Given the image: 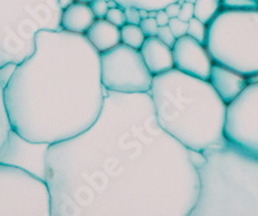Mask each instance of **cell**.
I'll return each mask as SVG.
<instances>
[{
	"mask_svg": "<svg viewBox=\"0 0 258 216\" xmlns=\"http://www.w3.org/2000/svg\"><path fill=\"white\" fill-rule=\"evenodd\" d=\"M52 216H188L200 174L190 149L161 127L150 92L107 91L100 117L50 144Z\"/></svg>",
	"mask_w": 258,
	"mask_h": 216,
	"instance_id": "cell-1",
	"label": "cell"
},
{
	"mask_svg": "<svg viewBox=\"0 0 258 216\" xmlns=\"http://www.w3.org/2000/svg\"><path fill=\"white\" fill-rule=\"evenodd\" d=\"M105 96L101 53L84 34L63 29L39 31L35 52L13 69L3 87L12 131L45 144L88 130Z\"/></svg>",
	"mask_w": 258,
	"mask_h": 216,
	"instance_id": "cell-2",
	"label": "cell"
},
{
	"mask_svg": "<svg viewBox=\"0 0 258 216\" xmlns=\"http://www.w3.org/2000/svg\"><path fill=\"white\" fill-rule=\"evenodd\" d=\"M150 95L161 127L186 148L204 151L229 144L225 137L227 104L209 80L173 68L154 75Z\"/></svg>",
	"mask_w": 258,
	"mask_h": 216,
	"instance_id": "cell-3",
	"label": "cell"
},
{
	"mask_svg": "<svg viewBox=\"0 0 258 216\" xmlns=\"http://www.w3.org/2000/svg\"><path fill=\"white\" fill-rule=\"evenodd\" d=\"M200 194L191 215L258 216V158L232 144L203 151Z\"/></svg>",
	"mask_w": 258,
	"mask_h": 216,
	"instance_id": "cell-4",
	"label": "cell"
},
{
	"mask_svg": "<svg viewBox=\"0 0 258 216\" xmlns=\"http://www.w3.org/2000/svg\"><path fill=\"white\" fill-rule=\"evenodd\" d=\"M56 0H0V70L17 66L36 49L41 30H61Z\"/></svg>",
	"mask_w": 258,
	"mask_h": 216,
	"instance_id": "cell-5",
	"label": "cell"
},
{
	"mask_svg": "<svg viewBox=\"0 0 258 216\" xmlns=\"http://www.w3.org/2000/svg\"><path fill=\"white\" fill-rule=\"evenodd\" d=\"M206 47L216 64L258 74V8L221 9L208 24Z\"/></svg>",
	"mask_w": 258,
	"mask_h": 216,
	"instance_id": "cell-6",
	"label": "cell"
},
{
	"mask_svg": "<svg viewBox=\"0 0 258 216\" xmlns=\"http://www.w3.org/2000/svg\"><path fill=\"white\" fill-rule=\"evenodd\" d=\"M0 216H52L47 181L0 160Z\"/></svg>",
	"mask_w": 258,
	"mask_h": 216,
	"instance_id": "cell-7",
	"label": "cell"
},
{
	"mask_svg": "<svg viewBox=\"0 0 258 216\" xmlns=\"http://www.w3.org/2000/svg\"><path fill=\"white\" fill-rule=\"evenodd\" d=\"M101 79L107 91L136 93L150 92L154 75L140 49L120 43L101 53Z\"/></svg>",
	"mask_w": 258,
	"mask_h": 216,
	"instance_id": "cell-8",
	"label": "cell"
},
{
	"mask_svg": "<svg viewBox=\"0 0 258 216\" xmlns=\"http://www.w3.org/2000/svg\"><path fill=\"white\" fill-rule=\"evenodd\" d=\"M225 137L244 153L258 158V83L248 84L227 105Z\"/></svg>",
	"mask_w": 258,
	"mask_h": 216,
	"instance_id": "cell-9",
	"label": "cell"
},
{
	"mask_svg": "<svg viewBox=\"0 0 258 216\" xmlns=\"http://www.w3.org/2000/svg\"><path fill=\"white\" fill-rule=\"evenodd\" d=\"M50 144L32 142L11 131L6 145L0 150V160L18 166L45 180L47 153Z\"/></svg>",
	"mask_w": 258,
	"mask_h": 216,
	"instance_id": "cell-10",
	"label": "cell"
},
{
	"mask_svg": "<svg viewBox=\"0 0 258 216\" xmlns=\"http://www.w3.org/2000/svg\"><path fill=\"white\" fill-rule=\"evenodd\" d=\"M174 68L200 79L209 80L214 61L204 44L190 35L178 38L173 45Z\"/></svg>",
	"mask_w": 258,
	"mask_h": 216,
	"instance_id": "cell-11",
	"label": "cell"
},
{
	"mask_svg": "<svg viewBox=\"0 0 258 216\" xmlns=\"http://www.w3.org/2000/svg\"><path fill=\"white\" fill-rule=\"evenodd\" d=\"M209 82L226 104L235 100L248 86V78L220 64H213Z\"/></svg>",
	"mask_w": 258,
	"mask_h": 216,
	"instance_id": "cell-12",
	"label": "cell"
},
{
	"mask_svg": "<svg viewBox=\"0 0 258 216\" xmlns=\"http://www.w3.org/2000/svg\"><path fill=\"white\" fill-rule=\"evenodd\" d=\"M140 52L153 75L163 74L174 68L173 48L165 44L158 36L146 38Z\"/></svg>",
	"mask_w": 258,
	"mask_h": 216,
	"instance_id": "cell-13",
	"label": "cell"
},
{
	"mask_svg": "<svg viewBox=\"0 0 258 216\" xmlns=\"http://www.w3.org/2000/svg\"><path fill=\"white\" fill-rule=\"evenodd\" d=\"M85 36L100 53L111 49L115 45L121 43L120 27L111 24L106 18H97L85 33Z\"/></svg>",
	"mask_w": 258,
	"mask_h": 216,
	"instance_id": "cell-14",
	"label": "cell"
},
{
	"mask_svg": "<svg viewBox=\"0 0 258 216\" xmlns=\"http://www.w3.org/2000/svg\"><path fill=\"white\" fill-rule=\"evenodd\" d=\"M97 18L92 11L91 6L87 3L74 2L71 6L63 9L61 18L62 29L70 33L84 34L93 25Z\"/></svg>",
	"mask_w": 258,
	"mask_h": 216,
	"instance_id": "cell-15",
	"label": "cell"
},
{
	"mask_svg": "<svg viewBox=\"0 0 258 216\" xmlns=\"http://www.w3.org/2000/svg\"><path fill=\"white\" fill-rule=\"evenodd\" d=\"M15 68L16 66L12 65L3 69V70H0V150L6 145L7 140H8L9 135H11V131H12V127H11V123H9L8 119V114H7L6 105H4L3 87Z\"/></svg>",
	"mask_w": 258,
	"mask_h": 216,
	"instance_id": "cell-16",
	"label": "cell"
},
{
	"mask_svg": "<svg viewBox=\"0 0 258 216\" xmlns=\"http://www.w3.org/2000/svg\"><path fill=\"white\" fill-rule=\"evenodd\" d=\"M221 3V0H197L194 3V17L200 20L203 24L208 25L222 9Z\"/></svg>",
	"mask_w": 258,
	"mask_h": 216,
	"instance_id": "cell-17",
	"label": "cell"
},
{
	"mask_svg": "<svg viewBox=\"0 0 258 216\" xmlns=\"http://www.w3.org/2000/svg\"><path fill=\"white\" fill-rule=\"evenodd\" d=\"M121 31V43L135 48V49H141L142 44L146 40V35L142 31L140 25L125 24L120 27Z\"/></svg>",
	"mask_w": 258,
	"mask_h": 216,
	"instance_id": "cell-18",
	"label": "cell"
},
{
	"mask_svg": "<svg viewBox=\"0 0 258 216\" xmlns=\"http://www.w3.org/2000/svg\"><path fill=\"white\" fill-rule=\"evenodd\" d=\"M115 2L123 8L136 7L138 9L159 11V9H164L170 3H176L178 0H115Z\"/></svg>",
	"mask_w": 258,
	"mask_h": 216,
	"instance_id": "cell-19",
	"label": "cell"
},
{
	"mask_svg": "<svg viewBox=\"0 0 258 216\" xmlns=\"http://www.w3.org/2000/svg\"><path fill=\"white\" fill-rule=\"evenodd\" d=\"M207 34H208V25L203 24L197 17L191 18L190 21H188L187 35H190L191 38H194L195 40L206 45Z\"/></svg>",
	"mask_w": 258,
	"mask_h": 216,
	"instance_id": "cell-20",
	"label": "cell"
},
{
	"mask_svg": "<svg viewBox=\"0 0 258 216\" xmlns=\"http://www.w3.org/2000/svg\"><path fill=\"white\" fill-rule=\"evenodd\" d=\"M106 20L110 21L111 24L116 25L117 27H123L126 24V17L124 8L120 6L114 7V8H109V12L106 15Z\"/></svg>",
	"mask_w": 258,
	"mask_h": 216,
	"instance_id": "cell-21",
	"label": "cell"
},
{
	"mask_svg": "<svg viewBox=\"0 0 258 216\" xmlns=\"http://www.w3.org/2000/svg\"><path fill=\"white\" fill-rule=\"evenodd\" d=\"M222 9H254L258 8L257 0H222Z\"/></svg>",
	"mask_w": 258,
	"mask_h": 216,
	"instance_id": "cell-22",
	"label": "cell"
},
{
	"mask_svg": "<svg viewBox=\"0 0 258 216\" xmlns=\"http://www.w3.org/2000/svg\"><path fill=\"white\" fill-rule=\"evenodd\" d=\"M168 26L170 27V30H172V33H173V35L176 36V39L182 38V36L187 35L188 22L182 21V20H179L178 17L170 18Z\"/></svg>",
	"mask_w": 258,
	"mask_h": 216,
	"instance_id": "cell-23",
	"label": "cell"
},
{
	"mask_svg": "<svg viewBox=\"0 0 258 216\" xmlns=\"http://www.w3.org/2000/svg\"><path fill=\"white\" fill-rule=\"evenodd\" d=\"M140 26H141L142 31H144V34L146 35V38H149V36L158 35L159 25H158V22H156L155 18H153V17L144 18V20L141 21V24H140Z\"/></svg>",
	"mask_w": 258,
	"mask_h": 216,
	"instance_id": "cell-24",
	"label": "cell"
},
{
	"mask_svg": "<svg viewBox=\"0 0 258 216\" xmlns=\"http://www.w3.org/2000/svg\"><path fill=\"white\" fill-rule=\"evenodd\" d=\"M96 18H105L109 12V2L107 0H93L89 3Z\"/></svg>",
	"mask_w": 258,
	"mask_h": 216,
	"instance_id": "cell-25",
	"label": "cell"
},
{
	"mask_svg": "<svg viewBox=\"0 0 258 216\" xmlns=\"http://www.w3.org/2000/svg\"><path fill=\"white\" fill-rule=\"evenodd\" d=\"M158 36L160 40H163V42L165 43V44L169 45L170 48H173L174 43H176V36L173 35V33H172V30H170V27L168 26H160L159 27V31H158Z\"/></svg>",
	"mask_w": 258,
	"mask_h": 216,
	"instance_id": "cell-26",
	"label": "cell"
},
{
	"mask_svg": "<svg viewBox=\"0 0 258 216\" xmlns=\"http://www.w3.org/2000/svg\"><path fill=\"white\" fill-rule=\"evenodd\" d=\"M124 12H125L126 24H132V25L141 24L142 17H141V13H140V9L136 8V7H126V8H124Z\"/></svg>",
	"mask_w": 258,
	"mask_h": 216,
	"instance_id": "cell-27",
	"label": "cell"
},
{
	"mask_svg": "<svg viewBox=\"0 0 258 216\" xmlns=\"http://www.w3.org/2000/svg\"><path fill=\"white\" fill-rule=\"evenodd\" d=\"M194 9H195V7H194V3H183L181 7V12H179L178 15V18L179 20H182V21L185 22H188L191 20V18L194 17Z\"/></svg>",
	"mask_w": 258,
	"mask_h": 216,
	"instance_id": "cell-28",
	"label": "cell"
},
{
	"mask_svg": "<svg viewBox=\"0 0 258 216\" xmlns=\"http://www.w3.org/2000/svg\"><path fill=\"white\" fill-rule=\"evenodd\" d=\"M181 4H179L178 2H176V3H170L169 6L165 7L164 11L168 13V16H169L170 18H174L178 17L179 12H181Z\"/></svg>",
	"mask_w": 258,
	"mask_h": 216,
	"instance_id": "cell-29",
	"label": "cell"
},
{
	"mask_svg": "<svg viewBox=\"0 0 258 216\" xmlns=\"http://www.w3.org/2000/svg\"><path fill=\"white\" fill-rule=\"evenodd\" d=\"M155 20H156V22H158L159 27H160V26H167V25L169 24L170 17H169V16H168V13L165 12L164 9H159L158 15H156Z\"/></svg>",
	"mask_w": 258,
	"mask_h": 216,
	"instance_id": "cell-30",
	"label": "cell"
},
{
	"mask_svg": "<svg viewBox=\"0 0 258 216\" xmlns=\"http://www.w3.org/2000/svg\"><path fill=\"white\" fill-rule=\"evenodd\" d=\"M56 2L59 4V7H61L62 9H66L69 6H71L75 0H56Z\"/></svg>",
	"mask_w": 258,
	"mask_h": 216,
	"instance_id": "cell-31",
	"label": "cell"
},
{
	"mask_svg": "<svg viewBox=\"0 0 258 216\" xmlns=\"http://www.w3.org/2000/svg\"><path fill=\"white\" fill-rule=\"evenodd\" d=\"M248 83H258V74L248 77Z\"/></svg>",
	"mask_w": 258,
	"mask_h": 216,
	"instance_id": "cell-32",
	"label": "cell"
},
{
	"mask_svg": "<svg viewBox=\"0 0 258 216\" xmlns=\"http://www.w3.org/2000/svg\"><path fill=\"white\" fill-rule=\"evenodd\" d=\"M140 13H141L142 20H144V18L149 17V11H147V9H140Z\"/></svg>",
	"mask_w": 258,
	"mask_h": 216,
	"instance_id": "cell-33",
	"label": "cell"
},
{
	"mask_svg": "<svg viewBox=\"0 0 258 216\" xmlns=\"http://www.w3.org/2000/svg\"><path fill=\"white\" fill-rule=\"evenodd\" d=\"M156 15H158V11H149V17L155 18Z\"/></svg>",
	"mask_w": 258,
	"mask_h": 216,
	"instance_id": "cell-34",
	"label": "cell"
},
{
	"mask_svg": "<svg viewBox=\"0 0 258 216\" xmlns=\"http://www.w3.org/2000/svg\"><path fill=\"white\" fill-rule=\"evenodd\" d=\"M117 6H119V4H117L116 2H115V0H110V2H109V7H110V8H114V7H117Z\"/></svg>",
	"mask_w": 258,
	"mask_h": 216,
	"instance_id": "cell-35",
	"label": "cell"
},
{
	"mask_svg": "<svg viewBox=\"0 0 258 216\" xmlns=\"http://www.w3.org/2000/svg\"><path fill=\"white\" fill-rule=\"evenodd\" d=\"M75 2H80V3L89 4V3H91V2H93V0H75Z\"/></svg>",
	"mask_w": 258,
	"mask_h": 216,
	"instance_id": "cell-36",
	"label": "cell"
},
{
	"mask_svg": "<svg viewBox=\"0 0 258 216\" xmlns=\"http://www.w3.org/2000/svg\"><path fill=\"white\" fill-rule=\"evenodd\" d=\"M186 2H187V3H195L197 0H186Z\"/></svg>",
	"mask_w": 258,
	"mask_h": 216,
	"instance_id": "cell-37",
	"label": "cell"
},
{
	"mask_svg": "<svg viewBox=\"0 0 258 216\" xmlns=\"http://www.w3.org/2000/svg\"><path fill=\"white\" fill-rule=\"evenodd\" d=\"M107 2H110V0H107Z\"/></svg>",
	"mask_w": 258,
	"mask_h": 216,
	"instance_id": "cell-38",
	"label": "cell"
},
{
	"mask_svg": "<svg viewBox=\"0 0 258 216\" xmlns=\"http://www.w3.org/2000/svg\"><path fill=\"white\" fill-rule=\"evenodd\" d=\"M221 2H222V0H221Z\"/></svg>",
	"mask_w": 258,
	"mask_h": 216,
	"instance_id": "cell-39",
	"label": "cell"
},
{
	"mask_svg": "<svg viewBox=\"0 0 258 216\" xmlns=\"http://www.w3.org/2000/svg\"><path fill=\"white\" fill-rule=\"evenodd\" d=\"M257 2H258V0H257Z\"/></svg>",
	"mask_w": 258,
	"mask_h": 216,
	"instance_id": "cell-40",
	"label": "cell"
}]
</instances>
